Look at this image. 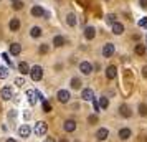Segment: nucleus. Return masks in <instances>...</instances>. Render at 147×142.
I'll return each instance as SVG.
<instances>
[{
	"label": "nucleus",
	"instance_id": "nucleus-8",
	"mask_svg": "<svg viewBox=\"0 0 147 142\" xmlns=\"http://www.w3.org/2000/svg\"><path fill=\"white\" fill-rule=\"evenodd\" d=\"M63 129H65V132H74L76 131V121L74 119H66L63 122Z\"/></svg>",
	"mask_w": 147,
	"mask_h": 142
},
{
	"label": "nucleus",
	"instance_id": "nucleus-22",
	"mask_svg": "<svg viewBox=\"0 0 147 142\" xmlns=\"http://www.w3.org/2000/svg\"><path fill=\"white\" fill-rule=\"evenodd\" d=\"M66 23L69 25V27H76V23H78V18H76V15L69 12V13L66 15Z\"/></svg>",
	"mask_w": 147,
	"mask_h": 142
},
{
	"label": "nucleus",
	"instance_id": "nucleus-6",
	"mask_svg": "<svg viewBox=\"0 0 147 142\" xmlns=\"http://www.w3.org/2000/svg\"><path fill=\"white\" fill-rule=\"evenodd\" d=\"M114 51H116V48H114L113 43H106V45L102 46V56H104V58H111L114 55Z\"/></svg>",
	"mask_w": 147,
	"mask_h": 142
},
{
	"label": "nucleus",
	"instance_id": "nucleus-9",
	"mask_svg": "<svg viewBox=\"0 0 147 142\" xmlns=\"http://www.w3.org/2000/svg\"><path fill=\"white\" fill-rule=\"evenodd\" d=\"M107 137H109V131H107L106 127H99L98 131H96V139H98L99 142L106 141Z\"/></svg>",
	"mask_w": 147,
	"mask_h": 142
},
{
	"label": "nucleus",
	"instance_id": "nucleus-26",
	"mask_svg": "<svg viewBox=\"0 0 147 142\" xmlns=\"http://www.w3.org/2000/svg\"><path fill=\"white\" fill-rule=\"evenodd\" d=\"M116 22H117V17H116L114 13H107V15H106V23H109V25H114Z\"/></svg>",
	"mask_w": 147,
	"mask_h": 142
},
{
	"label": "nucleus",
	"instance_id": "nucleus-36",
	"mask_svg": "<svg viewBox=\"0 0 147 142\" xmlns=\"http://www.w3.org/2000/svg\"><path fill=\"white\" fill-rule=\"evenodd\" d=\"M137 25H139L140 28H147V18H146V17H144V18H140Z\"/></svg>",
	"mask_w": 147,
	"mask_h": 142
},
{
	"label": "nucleus",
	"instance_id": "nucleus-28",
	"mask_svg": "<svg viewBox=\"0 0 147 142\" xmlns=\"http://www.w3.org/2000/svg\"><path fill=\"white\" fill-rule=\"evenodd\" d=\"M8 76V68L7 66H0V79H5Z\"/></svg>",
	"mask_w": 147,
	"mask_h": 142
},
{
	"label": "nucleus",
	"instance_id": "nucleus-29",
	"mask_svg": "<svg viewBox=\"0 0 147 142\" xmlns=\"http://www.w3.org/2000/svg\"><path fill=\"white\" fill-rule=\"evenodd\" d=\"M38 51H40V55H47L48 51H50V45H47V43H43V45H40V48H38Z\"/></svg>",
	"mask_w": 147,
	"mask_h": 142
},
{
	"label": "nucleus",
	"instance_id": "nucleus-31",
	"mask_svg": "<svg viewBox=\"0 0 147 142\" xmlns=\"http://www.w3.org/2000/svg\"><path fill=\"white\" fill-rule=\"evenodd\" d=\"M12 7H13V10H22V8H23V2H22V0L12 2Z\"/></svg>",
	"mask_w": 147,
	"mask_h": 142
},
{
	"label": "nucleus",
	"instance_id": "nucleus-45",
	"mask_svg": "<svg viewBox=\"0 0 147 142\" xmlns=\"http://www.w3.org/2000/svg\"><path fill=\"white\" fill-rule=\"evenodd\" d=\"M146 46H147V35H146Z\"/></svg>",
	"mask_w": 147,
	"mask_h": 142
},
{
	"label": "nucleus",
	"instance_id": "nucleus-2",
	"mask_svg": "<svg viewBox=\"0 0 147 142\" xmlns=\"http://www.w3.org/2000/svg\"><path fill=\"white\" fill-rule=\"evenodd\" d=\"M47 131H48V124L45 121H38L36 124H35V127H33V132L38 135V137L45 135L47 134Z\"/></svg>",
	"mask_w": 147,
	"mask_h": 142
},
{
	"label": "nucleus",
	"instance_id": "nucleus-33",
	"mask_svg": "<svg viewBox=\"0 0 147 142\" xmlns=\"http://www.w3.org/2000/svg\"><path fill=\"white\" fill-rule=\"evenodd\" d=\"M2 58L5 60V63H7L8 66H13V63H12V58H10V55H8V53H2Z\"/></svg>",
	"mask_w": 147,
	"mask_h": 142
},
{
	"label": "nucleus",
	"instance_id": "nucleus-44",
	"mask_svg": "<svg viewBox=\"0 0 147 142\" xmlns=\"http://www.w3.org/2000/svg\"><path fill=\"white\" fill-rule=\"evenodd\" d=\"M60 142H68V139L66 137H63V139H60Z\"/></svg>",
	"mask_w": 147,
	"mask_h": 142
},
{
	"label": "nucleus",
	"instance_id": "nucleus-11",
	"mask_svg": "<svg viewBox=\"0 0 147 142\" xmlns=\"http://www.w3.org/2000/svg\"><path fill=\"white\" fill-rule=\"evenodd\" d=\"M27 99H28V102H30V106H35L36 104V89H28L27 91Z\"/></svg>",
	"mask_w": 147,
	"mask_h": 142
},
{
	"label": "nucleus",
	"instance_id": "nucleus-4",
	"mask_svg": "<svg viewBox=\"0 0 147 142\" xmlns=\"http://www.w3.org/2000/svg\"><path fill=\"white\" fill-rule=\"evenodd\" d=\"M80 71L84 76H89L91 73H93V65H91L89 61H81L80 63Z\"/></svg>",
	"mask_w": 147,
	"mask_h": 142
},
{
	"label": "nucleus",
	"instance_id": "nucleus-46",
	"mask_svg": "<svg viewBox=\"0 0 147 142\" xmlns=\"http://www.w3.org/2000/svg\"><path fill=\"white\" fill-rule=\"evenodd\" d=\"M12 2H17V0H12Z\"/></svg>",
	"mask_w": 147,
	"mask_h": 142
},
{
	"label": "nucleus",
	"instance_id": "nucleus-39",
	"mask_svg": "<svg viewBox=\"0 0 147 142\" xmlns=\"http://www.w3.org/2000/svg\"><path fill=\"white\" fill-rule=\"evenodd\" d=\"M36 99H40V101H41V102L45 101V98H43V94H41L40 91H36Z\"/></svg>",
	"mask_w": 147,
	"mask_h": 142
},
{
	"label": "nucleus",
	"instance_id": "nucleus-43",
	"mask_svg": "<svg viewBox=\"0 0 147 142\" xmlns=\"http://www.w3.org/2000/svg\"><path fill=\"white\" fill-rule=\"evenodd\" d=\"M5 142H17V141H15V139H12V137H8V139H7Z\"/></svg>",
	"mask_w": 147,
	"mask_h": 142
},
{
	"label": "nucleus",
	"instance_id": "nucleus-16",
	"mask_svg": "<svg viewBox=\"0 0 147 142\" xmlns=\"http://www.w3.org/2000/svg\"><path fill=\"white\" fill-rule=\"evenodd\" d=\"M32 15L36 17V18H41V17H45V10H43L40 5H33V7H32Z\"/></svg>",
	"mask_w": 147,
	"mask_h": 142
},
{
	"label": "nucleus",
	"instance_id": "nucleus-3",
	"mask_svg": "<svg viewBox=\"0 0 147 142\" xmlns=\"http://www.w3.org/2000/svg\"><path fill=\"white\" fill-rule=\"evenodd\" d=\"M56 98H58V101L60 102L66 104V102H69V99H71V94H69L68 89H60V91L56 93Z\"/></svg>",
	"mask_w": 147,
	"mask_h": 142
},
{
	"label": "nucleus",
	"instance_id": "nucleus-24",
	"mask_svg": "<svg viewBox=\"0 0 147 142\" xmlns=\"http://www.w3.org/2000/svg\"><path fill=\"white\" fill-rule=\"evenodd\" d=\"M65 45V36H61V35H56L53 38V46H56V48H61Z\"/></svg>",
	"mask_w": 147,
	"mask_h": 142
},
{
	"label": "nucleus",
	"instance_id": "nucleus-34",
	"mask_svg": "<svg viewBox=\"0 0 147 142\" xmlns=\"http://www.w3.org/2000/svg\"><path fill=\"white\" fill-rule=\"evenodd\" d=\"M88 122H89L91 126H93V124H96V122H98V114H91L89 117H88Z\"/></svg>",
	"mask_w": 147,
	"mask_h": 142
},
{
	"label": "nucleus",
	"instance_id": "nucleus-14",
	"mask_svg": "<svg viewBox=\"0 0 147 142\" xmlns=\"http://www.w3.org/2000/svg\"><path fill=\"white\" fill-rule=\"evenodd\" d=\"M131 135H132V131L129 127H122L119 131V139L121 141H127V139H131Z\"/></svg>",
	"mask_w": 147,
	"mask_h": 142
},
{
	"label": "nucleus",
	"instance_id": "nucleus-23",
	"mask_svg": "<svg viewBox=\"0 0 147 142\" xmlns=\"http://www.w3.org/2000/svg\"><path fill=\"white\" fill-rule=\"evenodd\" d=\"M41 35H43V30L40 27H32V30H30V36L32 38H40Z\"/></svg>",
	"mask_w": 147,
	"mask_h": 142
},
{
	"label": "nucleus",
	"instance_id": "nucleus-18",
	"mask_svg": "<svg viewBox=\"0 0 147 142\" xmlns=\"http://www.w3.org/2000/svg\"><path fill=\"white\" fill-rule=\"evenodd\" d=\"M94 36H96V28L94 27H86L84 28V38H86V40H93Z\"/></svg>",
	"mask_w": 147,
	"mask_h": 142
},
{
	"label": "nucleus",
	"instance_id": "nucleus-47",
	"mask_svg": "<svg viewBox=\"0 0 147 142\" xmlns=\"http://www.w3.org/2000/svg\"><path fill=\"white\" fill-rule=\"evenodd\" d=\"M0 56H2V55H0Z\"/></svg>",
	"mask_w": 147,
	"mask_h": 142
},
{
	"label": "nucleus",
	"instance_id": "nucleus-25",
	"mask_svg": "<svg viewBox=\"0 0 147 142\" xmlns=\"http://www.w3.org/2000/svg\"><path fill=\"white\" fill-rule=\"evenodd\" d=\"M69 86H71V89H81L83 83H81L80 78H73V79L69 81Z\"/></svg>",
	"mask_w": 147,
	"mask_h": 142
},
{
	"label": "nucleus",
	"instance_id": "nucleus-40",
	"mask_svg": "<svg viewBox=\"0 0 147 142\" xmlns=\"http://www.w3.org/2000/svg\"><path fill=\"white\" fill-rule=\"evenodd\" d=\"M139 3L142 8H147V0H139Z\"/></svg>",
	"mask_w": 147,
	"mask_h": 142
},
{
	"label": "nucleus",
	"instance_id": "nucleus-13",
	"mask_svg": "<svg viewBox=\"0 0 147 142\" xmlns=\"http://www.w3.org/2000/svg\"><path fill=\"white\" fill-rule=\"evenodd\" d=\"M106 78L107 79H114V78H117V68L111 65V66L106 68Z\"/></svg>",
	"mask_w": 147,
	"mask_h": 142
},
{
	"label": "nucleus",
	"instance_id": "nucleus-21",
	"mask_svg": "<svg viewBox=\"0 0 147 142\" xmlns=\"http://www.w3.org/2000/svg\"><path fill=\"white\" fill-rule=\"evenodd\" d=\"M8 28H10V32H18V28H20V20H18V18H12L10 23H8Z\"/></svg>",
	"mask_w": 147,
	"mask_h": 142
},
{
	"label": "nucleus",
	"instance_id": "nucleus-17",
	"mask_svg": "<svg viewBox=\"0 0 147 142\" xmlns=\"http://www.w3.org/2000/svg\"><path fill=\"white\" fill-rule=\"evenodd\" d=\"M119 114L122 116V117H131L132 112H131V109H129L127 104H121V106H119Z\"/></svg>",
	"mask_w": 147,
	"mask_h": 142
},
{
	"label": "nucleus",
	"instance_id": "nucleus-1",
	"mask_svg": "<svg viewBox=\"0 0 147 142\" xmlns=\"http://www.w3.org/2000/svg\"><path fill=\"white\" fill-rule=\"evenodd\" d=\"M30 78L33 81H41V78H43V68L38 66V65L32 66V69H30Z\"/></svg>",
	"mask_w": 147,
	"mask_h": 142
},
{
	"label": "nucleus",
	"instance_id": "nucleus-10",
	"mask_svg": "<svg viewBox=\"0 0 147 142\" xmlns=\"http://www.w3.org/2000/svg\"><path fill=\"white\" fill-rule=\"evenodd\" d=\"M81 98L84 99V101H93L94 99V93L91 88H84L83 91H81Z\"/></svg>",
	"mask_w": 147,
	"mask_h": 142
},
{
	"label": "nucleus",
	"instance_id": "nucleus-35",
	"mask_svg": "<svg viewBox=\"0 0 147 142\" xmlns=\"http://www.w3.org/2000/svg\"><path fill=\"white\" fill-rule=\"evenodd\" d=\"M15 84H17V86H18V88H22V86H23V84H25V79H23V78H22V76H18V78H15Z\"/></svg>",
	"mask_w": 147,
	"mask_h": 142
},
{
	"label": "nucleus",
	"instance_id": "nucleus-7",
	"mask_svg": "<svg viewBox=\"0 0 147 142\" xmlns=\"http://www.w3.org/2000/svg\"><path fill=\"white\" fill-rule=\"evenodd\" d=\"M30 134H32V129H30V126H28V124H23V126H20V127H18V135H20L22 139H28V137H30Z\"/></svg>",
	"mask_w": 147,
	"mask_h": 142
},
{
	"label": "nucleus",
	"instance_id": "nucleus-38",
	"mask_svg": "<svg viewBox=\"0 0 147 142\" xmlns=\"http://www.w3.org/2000/svg\"><path fill=\"white\" fill-rule=\"evenodd\" d=\"M142 78L147 79V65H146V66H142Z\"/></svg>",
	"mask_w": 147,
	"mask_h": 142
},
{
	"label": "nucleus",
	"instance_id": "nucleus-19",
	"mask_svg": "<svg viewBox=\"0 0 147 142\" xmlns=\"http://www.w3.org/2000/svg\"><path fill=\"white\" fill-rule=\"evenodd\" d=\"M30 69L32 68L28 66V63H25V61H20L18 63V71H20L22 75H30Z\"/></svg>",
	"mask_w": 147,
	"mask_h": 142
},
{
	"label": "nucleus",
	"instance_id": "nucleus-5",
	"mask_svg": "<svg viewBox=\"0 0 147 142\" xmlns=\"http://www.w3.org/2000/svg\"><path fill=\"white\" fill-rule=\"evenodd\" d=\"M0 96H2V99H3V101L12 99V96H13V89H12V86H3L2 91H0Z\"/></svg>",
	"mask_w": 147,
	"mask_h": 142
},
{
	"label": "nucleus",
	"instance_id": "nucleus-27",
	"mask_svg": "<svg viewBox=\"0 0 147 142\" xmlns=\"http://www.w3.org/2000/svg\"><path fill=\"white\" fill-rule=\"evenodd\" d=\"M107 106H109V99H107V98H104V96H102V98H99V108L101 109H107Z\"/></svg>",
	"mask_w": 147,
	"mask_h": 142
},
{
	"label": "nucleus",
	"instance_id": "nucleus-30",
	"mask_svg": "<svg viewBox=\"0 0 147 142\" xmlns=\"http://www.w3.org/2000/svg\"><path fill=\"white\" fill-rule=\"evenodd\" d=\"M41 108H43V112H51V104H50L47 99L41 102Z\"/></svg>",
	"mask_w": 147,
	"mask_h": 142
},
{
	"label": "nucleus",
	"instance_id": "nucleus-32",
	"mask_svg": "<svg viewBox=\"0 0 147 142\" xmlns=\"http://www.w3.org/2000/svg\"><path fill=\"white\" fill-rule=\"evenodd\" d=\"M139 114L142 116V117H146L147 116V106L146 104H139Z\"/></svg>",
	"mask_w": 147,
	"mask_h": 142
},
{
	"label": "nucleus",
	"instance_id": "nucleus-41",
	"mask_svg": "<svg viewBox=\"0 0 147 142\" xmlns=\"http://www.w3.org/2000/svg\"><path fill=\"white\" fill-rule=\"evenodd\" d=\"M23 117H25V119H30V117H32V114H30V112H25V114H23Z\"/></svg>",
	"mask_w": 147,
	"mask_h": 142
},
{
	"label": "nucleus",
	"instance_id": "nucleus-42",
	"mask_svg": "<svg viewBox=\"0 0 147 142\" xmlns=\"http://www.w3.org/2000/svg\"><path fill=\"white\" fill-rule=\"evenodd\" d=\"M45 142H55V139H53V137H47V139H45Z\"/></svg>",
	"mask_w": 147,
	"mask_h": 142
},
{
	"label": "nucleus",
	"instance_id": "nucleus-20",
	"mask_svg": "<svg viewBox=\"0 0 147 142\" xmlns=\"http://www.w3.org/2000/svg\"><path fill=\"white\" fill-rule=\"evenodd\" d=\"M111 27H113V33L114 35H122V33H124V25L119 23V22H116V23L111 25Z\"/></svg>",
	"mask_w": 147,
	"mask_h": 142
},
{
	"label": "nucleus",
	"instance_id": "nucleus-37",
	"mask_svg": "<svg viewBox=\"0 0 147 142\" xmlns=\"http://www.w3.org/2000/svg\"><path fill=\"white\" fill-rule=\"evenodd\" d=\"M15 117H17V111H13V109H12V111L8 112V119H15Z\"/></svg>",
	"mask_w": 147,
	"mask_h": 142
},
{
	"label": "nucleus",
	"instance_id": "nucleus-12",
	"mask_svg": "<svg viewBox=\"0 0 147 142\" xmlns=\"http://www.w3.org/2000/svg\"><path fill=\"white\" fill-rule=\"evenodd\" d=\"M22 53V45L20 43H12L10 48H8V55H12V56H17V55Z\"/></svg>",
	"mask_w": 147,
	"mask_h": 142
},
{
	"label": "nucleus",
	"instance_id": "nucleus-15",
	"mask_svg": "<svg viewBox=\"0 0 147 142\" xmlns=\"http://www.w3.org/2000/svg\"><path fill=\"white\" fill-rule=\"evenodd\" d=\"M147 51V46L144 45V43H137L136 46H134V53L137 55V56H144Z\"/></svg>",
	"mask_w": 147,
	"mask_h": 142
}]
</instances>
